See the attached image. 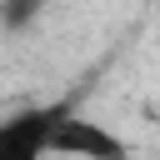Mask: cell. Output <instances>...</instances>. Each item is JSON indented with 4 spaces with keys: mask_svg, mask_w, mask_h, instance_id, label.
<instances>
[{
    "mask_svg": "<svg viewBox=\"0 0 160 160\" xmlns=\"http://www.w3.org/2000/svg\"><path fill=\"white\" fill-rule=\"evenodd\" d=\"M50 155H65V160H130V140L65 105V115L55 120V135H50Z\"/></svg>",
    "mask_w": 160,
    "mask_h": 160,
    "instance_id": "1",
    "label": "cell"
},
{
    "mask_svg": "<svg viewBox=\"0 0 160 160\" xmlns=\"http://www.w3.org/2000/svg\"><path fill=\"white\" fill-rule=\"evenodd\" d=\"M60 115H65V105H40L25 115H10L0 125V160H45Z\"/></svg>",
    "mask_w": 160,
    "mask_h": 160,
    "instance_id": "2",
    "label": "cell"
}]
</instances>
